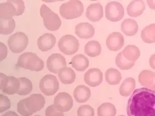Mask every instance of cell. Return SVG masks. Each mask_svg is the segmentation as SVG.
I'll return each mask as SVG.
<instances>
[{
    "mask_svg": "<svg viewBox=\"0 0 155 116\" xmlns=\"http://www.w3.org/2000/svg\"><path fill=\"white\" fill-rule=\"evenodd\" d=\"M0 33L4 35L11 34L15 28V22L13 18L9 20L1 19Z\"/></svg>",
    "mask_w": 155,
    "mask_h": 116,
    "instance_id": "1f68e13d",
    "label": "cell"
},
{
    "mask_svg": "<svg viewBox=\"0 0 155 116\" xmlns=\"http://www.w3.org/2000/svg\"><path fill=\"white\" fill-rule=\"evenodd\" d=\"M124 116V115H119V116Z\"/></svg>",
    "mask_w": 155,
    "mask_h": 116,
    "instance_id": "b9f144b4",
    "label": "cell"
},
{
    "mask_svg": "<svg viewBox=\"0 0 155 116\" xmlns=\"http://www.w3.org/2000/svg\"><path fill=\"white\" fill-rule=\"evenodd\" d=\"M121 30L126 35L129 36L134 35L138 31V24L133 19H125L122 23Z\"/></svg>",
    "mask_w": 155,
    "mask_h": 116,
    "instance_id": "603a6c76",
    "label": "cell"
},
{
    "mask_svg": "<svg viewBox=\"0 0 155 116\" xmlns=\"http://www.w3.org/2000/svg\"><path fill=\"white\" fill-rule=\"evenodd\" d=\"M108 48L112 51H117L120 49L124 44V38L119 32H114L108 36L106 41Z\"/></svg>",
    "mask_w": 155,
    "mask_h": 116,
    "instance_id": "5bb4252c",
    "label": "cell"
},
{
    "mask_svg": "<svg viewBox=\"0 0 155 116\" xmlns=\"http://www.w3.org/2000/svg\"><path fill=\"white\" fill-rule=\"evenodd\" d=\"M19 78L13 76H7L1 73V90L8 95L17 94L20 89Z\"/></svg>",
    "mask_w": 155,
    "mask_h": 116,
    "instance_id": "9c48e42d",
    "label": "cell"
},
{
    "mask_svg": "<svg viewBox=\"0 0 155 116\" xmlns=\"http://www.w3.org/2000/svg\"><path fill=\"white\" fill-rule=\"evenodd\" d=\"M58 74L60 81L64 84H71L75 80V73L71 68H63L60 71Z\"/></svg>",
    "mask_w": 155,
    "mask_h": 116,
    "instance_id": "cb8c5ba5",
    "label": "cell"
},
{
    "mask_svg": "<svg viewBox=\"0 0 155 116\" xmlns=\"http://www.w3.org/2000/svg\"><path fill=\"white\" fill-rule=\"evenodd\" d=\"M103 75L101 70L96 68L90 69L84 75V81L91 87L100 85L103 81Z\"/></svg>",
    "mask_w": 155,
    "mask_h": 116,
    "instance_id": "4fadbf2b",
    "label": "cell"
},
{
    "mask_svg": "<svg viewBox=\"0 0 155 116\" xmlns=\"http://www.w3.org/2000/svg\"><path fill=\"white\" fill-rule=\"evenodd\" d=\"M79 41L72 35L63 36L58 42V47L61 52L67 55H72L75 54L79 49Z\"/></svg>",
    "mask_w": 155,
    "mask_h": 116,
    "instance_id": "52a82bcc",
    "label": "cell"
},
{
    "mask_svg": "<svg viewBox=\"0 0 155 116\" xmlns=\"http://www.w3.org/2000/svg\"><path fill=\"white\" fill-rule=\"evenodd\" d=\"M78 116H94V110L88 104L80 106L77 111Z\"/></svg>",
    "mask_w": 155,
    "mask_h": 116,
    "instance_id": "836d02e7",
    "label": "cell"
},
{
    "mask_svg": "<svg viewBox=\"0 0 155 116\" xmlns=\"http://www.w3.org/2000/svg\"><path fill=\"white\" fill-rule=\"evenodd\" d=\"M75 33L81 39H90L94 35V28L90 23L82 22L76 26Z\"/></svg>",
    "mask_w": 155,
    "mask_h": 116,
    "instance_id": "2e32d148",
    "label": "cell"
},
{
    "mask_svg": "<svg viewBox=\"0 0 155 116\" xmlns=\"http://www.w3.org/2000/svg\"><path fill=\"white\" fill-rule=\"evenodd\" d=\"M17 65L20 68L31 71H39L43 69L44 62L35 53L26 52L19 56Z\"/></svg>",
    "mask_w": 155,
    "mask_h": 116,
    "instance_id": "3957f363",
    "label": "cell"
},
{
    "mask_svg": "<svg viewBox=\"0 0 155 116\" xmlns=\"http://www.w3.org/2000/svg\"><path fill=\"white\" fill-rule=\"evenodd\" d=\"M88 59L85 56L81 54L76 55L72 58L70 64L76 70L79 71H83L88 67Z\"/></svg>",
    "mask_w": 155,
    "mask_h": 116,
    "instance_id": "7402d4cb",
    "label": "cell"
},
{
    "mask_svg": "<svg viewBox=\"0 0 155 116\" xmlns=\"http://www.w3.org/2000/svg\"><path fill=\"white\" fill-rule=\"evenodd\" d=\"M40 15L43 18L44 26L48 30L54 31L60 28L61 25V21L59 15L45 4H42L41 6Z\"/></svg>",
    "mask_w": 155,
    "mask_h": 116,
    "instance_id": "5b68a950",
    "label": "cell"
},
{
    "mask_svg": "<svg viewBox=\"0 0 155 116\" xmlns=\"http://www.w3.org/2000/svg\"><path fill=\"white\" fill-rule=\"evenodd\" d=\"M14 16H16V9L13 4L7 1L6 2L0 4V18L4 20L12 19Z\"/></svg>",
    "mask_w": 155,
    "mask_h": 116,
    "instance_id": "d6986e66",
    "label": "cell"
},
{
    "mask_svg": "<svg viewBox=\"0 0 155 116\" xmlns=\"http://www.w3.org/2000/svg\"><path fill=\"white\" fill-rule=\"evenodd\" d=\"M45 115L46 116H64L63 113L58 111L54 104L47 107L45 111Z\"/></svg>",
    "mask_w": 155,
    "mask_h": 116,
    "instance_id": "8d00e7d4",
    "label": "cell"
},
{
    "mask_svg": "<svg viewBox=\"0 0 155 116\" xmlns=\"http://www.w3.org/2000/svg\"><path fill=\"white\" fill-rule=\"evenodd\" d=\"M54 105L61 112L69 111L74 105L71 96L67 92H60L54 99Z\"/></svg>",
    "mask_w": 155,
    "mask_h": 116,
    "instance_id": "8fae6325",
    "label": "cell"
},
{
    "mask_svg": "<svg viewBox=\"0 0 155 116\" xmlns=\"http://www.w3.org/2000/svg\"><path fill=\"white\" fill-rule=\"evenodd\" d=\"M141 38L146 43L155 42V24H150L143 29Z\"/></svg>",
    "mask_w": 155,
    "mask_h": 116,
    "instance_id": "f1b7e54d",
    "label": "cell"
},
{
    "mask_svg": "<svg viewBox=\"0 0 155 116\" xmlns=\"http://www.w3.org/2000/svg\"><path fill=\"white\" fill-rule=\"evenodd\" d=\"M1 44V61H2L6 58L8 55V48L5 46V44L2 43V42Z\"/></svg>",
    "mask_w": 155,
    "mask_h": 116,
    "instance_id": "74e56055",
    "label": "cell"
},
{
    "mask_svg": "<svg viewBox=\"0 0 155 116\" xmlns=\"http://www.w3.org/2000/svg\"><path fill=\"white\" fill-rule=\"evenodd\" d=\"M84 12V6L80 1H70L60 7L62 17L67 20H72L80 17Z\"/></svg>",
    "mask_w": 155,
    "mask_h": 116,
    "instance_id": "277c9868",
    "label": "cell"
},
{
    "mask_svg": "<svg viewBox=\"0 0 155 116\" xmlns=\"http://www.w3.org/2000/svg\"><path fill=\"white\" fill-rule=\"evenodd\" d=\"M0 100H1L0 112L1 113H2L7 110L9 109L11 107V103L9 98L3 94H1L0 95Z\"/></svg>",
    "mask_w": 155,
    "mask_h": 116,
    "instance_id": "e575fe53",
    "label": "cell"
},
{
    "mask_svg": "<svg viewBox=\"0 0 155 116\" xmlns=\"http://www.w3.org/2000/svg\"><path fill=\"white\" fill-rule=\"evenodd\" d=\"M39 116V115H35V116Z\"/></svg>",
    "mask_w": 155,
    "mask_h": 116,
    "instance_id": "7bdbcfd3",
    "label": "cell"
},
{
    "mask_svg": "<svg viewBox=\"0 0 155 116\" xmlns=\"http://www.w3.org/2000/svg\"><path fill=\"white\" fill-rule=\"evenodd\" d=\"M10 2L13 4L16 9V16L21 15L24 13L25 7L24 2L23 1L21 0H14L9 1Z\"/></svg>",
    "mask_w": 155,
    "mask_h": 116,
    "instance_id": "d590c367",
    "label": "cell"
},
{
    "mask_svg": "<svg viewBox=\"0 0 155 116\" xmlns=\"http://www.w3.org/2000/svg\"><path fill=\"white\" fill-rule=\"evenodd\" d=\"M1 116H19L16 112H14L13 111H7L6 113H4L3 115H2Z\"/></svg>",
    "mask_w": 155,
    "mask_h": 116,
    "instance_id": "ab89813d",
    "label": "cell"
},
{
    "mask_svg": "<svg viewBox=\"0 0 155 116\" xmlns=\"http://www.w3.org/2000/svg\"><path fill=\"white\" fill-rule=\"evenodd\" d=\"M98 116H115L116 109L114 105L110 103H104L97 108Z\"/></svg>",
    "mask_w": 155,
    "mask_h": 116,
    "instance_id": "f546056e",
    "label": "cell"
},
{
    "mask_svg": "<svg viewBox=\"0 0 155 116\" xmlns=\"http://www.w3.org/2000/svg\"><path fill=\"white\" fill-rule=\"evenodd\" d=\"M103 15V8L100 3L91 4L87 8L86 16L88 20L93 22L100 21Z\"/></svg>",
    "mask_w": 155,
    "mask_h": 116,
    "instance_id": "9a60e30c",
    "label": "cell"
},
{
    "mask_svg": "<svg viewBox=\"0 0 155 116\" xmlns=\"http://www.w3.org/2000/svg\"><path fill=\"white\" fill-rule=\"evenodd\" d=\"M126 110L128 116H155V91L145 88L135 90Z\"/></svg>",
    "mask_w": 155,
    "mask_h": 116,
    "instance_id": "6da1fadb",
    "label": "cell"
},
{
    "mask_svg": "<svg viewBox=\"0 0 155 116\" xmlns=\"http://www.w3.org/2000/svg\"><path fill=\"white\" fill-rule=\"evenodd\" d=\"M150 65L152 69L155 70V54L150 57Z\"/></svg>",
    "mask_w": 155,
    "mask_h": 116,
    "instance_id": "f35d334b",
    "label": "cell"
},
{
    "mask_svg": "<svg viewBox=\"0 0 155 116\" xmlns=\"http://www.w3.org/2000/svg\"><path fill=\"white\" fill-rule=\"evenodd\" d=\"M145 8V4L142 1H134L129 4L127 11L130 17H137L141 15Z\"/></svg>",
    "mask_w": 155,
    "mask_h": 116,
    "instance_id": "44dd1931",
    "label": "cell"
},
{
    "mask_svg": "<svg viewBox=\"0 0 155 116\" xmlns=\"http://www.w3.org/2000/svg\"><path fill=\"white\" fill-rule=\"evenodd\" d=\"M45 98L41 94H33L17 104V111L22 116H30L44 107Z\"/></svg>",
    "mask_w": 155,
    "mask_h": 116,
    "instance_id": "7a4b0ae2",
    "label": "cell"
},
{
    "mask_svg": "<svg viewBox=\"0 0 155 116\" xmlns=\"http://www.w3.org/2000/svg\"><path fill=\"white\" fill-rule=\"evenodd\" d=\"M101 46L97 41H91L87 43L84 47V53L91 57H95L101 54Z\"/></svg>",
    "mask_w": 155,
    "mask_h": 116,
    "instance_id": "4316f807",
    "label": "cell"
},
{
    "mask_svg": "<svg viewBox=\"0 0 155 116\" xmlns=\"http://www.w3.org/2000/svg\"><path fill=\"white\" fill-rule=\"evenodd\" d=\"M74 97L77 102H86L91 97L90 89L85 85H79L74 90Z\"/></svg>",
    "mask_w": 155,
    "mask_h": 116,
    "instance_id": "ffe728a7",
    "label": "cell"
},
{
    "mask_svg": "<svg viewBox=\"0 0 155 116\" xmlns=\"http://www.w3.org/2000/svg\"><path fill=\"white\" fill-rule=\"evenodd\" d=\"M47 68L54 74H59L61 69L67 67L66 59L60 54H53L49 57L47 61Z\"/></svg>",
    "mask_w": 155,
    "mask_h": 116,
    "instance_id": "7c38bea8",
    "label": "cell"
},
{
    "mask_svg": "<svg viewBox=\"0 0 155 116\" xmlns=\"http://www.w3.org/2000/svg\"><path fill=\"white\" fill-rule=\"evenodd\" d=\"M136 88L135 80L132 78H128L124 81L119 88V93L122 96L128 97Z\"/></svg>",
    "mask_w": 155,
    "mask_h": 116,
    "instance_id": "484cf974",
    "label": "cell"
},
{
    "mask_svg": "<svg viewBox=\"0 0 155 116\" xmlns=\"http://www.w3.org/2000/svg\"><path fill=\"white\" fill-rule=\"evenodd\" d=\"M105 16L109 21L117 22L123 18L124 8L121 3L117 2H111L105 6Z\"/></svg>",
    "mask_w": 155,
    "mask_h": 116,
    "instance_id": "30bf717a",
    "label": "cell"
},
{
    "mask_svg": "<svg viewBox=\"0 0 155 116\" xmlns=\"http://www.w3.org/2000/svg\"><path fill=\"white\" fill-rule=\"evenodd\" d=\"M105 80L110 85H116L120 82L121 74L116 69L110 68L107 70L105 73Z\"/></svg>",
    "mask_w": 155,
    "mask_h": 116,
    "instance_id": "83f0119b",
    "label": "cell"
},
{
    "mask_svg": "<svg viewBox=\"0 0 155 116\" xmlns=\"http://www.w3.org/2000/svg\"><path fill=\"white\" fill-rule=\"evenodd\" d=\"M28 43V36L22 32H16L10 36L8 44L12 53L19 54L27 48Z\"/></svg>",
    "mask_w": 155,
    "mask_h": 116,
    "instance_id": "8992f818",
    "label": "cell"
},
{
    "mask_svg": "<svg viewBox=\"0 0 155 116\" xmlns=\"http://www.w3.org/2000/svg\"><path fill=\"white\" fill-rule=\"evenodd\" d=\"M39 87L41 91L45 95L50 96L54 95L59 89V82L55 76L46 75L40 81Z\"/></svg>",
    "mask_w": 155,
    "mask_h": 116,
    "instance_id": "ba28073f",
    "label": "cell"
},
{
    "mask_svg": "<svg viewBox=\"0 0 155 116\" xmlns=\"http://www.w3.org/2000/svg\"><path fill=\"white\" fill-rule=\"evenodd\" d=\"M115 62L117 66L120 69L123 70L130 69L135 65V63L126 60L123 55L122 52L119 53L117 56Z\"/></svg>",
    "mask_w": 155,
    "mask_h": 116,
    "instance_id": "d6a6232c",
    "label": "cell"
},
{
    "mask_svg": "<svg viewBox=\"0 0 155 116\" xmlns=\"http://www.w3.org/2000/svg\"><path fill=\"white\" fill-rule=\"evenodd\" d=\"M122 54L126 60L135 63L140 57V51L135 45H128L123 50Z\"/></svg>",
    "mask_w": 155,
    "mask_h": 116,
    "instance_id": "d4e9b609",
    "label": "cell"
},
{
    "mask_svg": "<svg viewBox=\"0 0 155 116\" xmlns=\"http://www.w3.org/2000/svg\"><path fill=\"white\" fill-rule=\"evenodd\" d=\"M138 81L142 86L155 91V72L143 70L138 76Z\"/></svg>",
    "mask_w": 155,
    "mask_h": 116,
    "instance_id": "ac0fdd59",
    "label": "cell"
},
{
    "mask_svg": "<svg viewBox=\"0 0 155 116\" xmlns=\"http://www.w3.org/2000/svg\"><path fill=\"white\" fill-rule=\"evenodd\" d=\"M18 78L20 81V86L17 94L19 95L25 96L30 93L33 89L32 82L27 78L21 77Z\"/></svg>",
    "mask_w": 155,
    "mask_h": 116,
    "instance_id": "4dcf8cb0",
    "label": "cell"
},
{
    "mask_svg": "<svg viewBox=\"0 0 155 116\" xmlns=\"http://www.w3.org/2000/svg\"><path fill=\"white\" fill-rule=\"evenodd\" d=\"M56 41V39L53 34L45 33L38 39L37 45L42 52H46L54 46Z\"/></svg>",
    "mask_w": 155,
    "mask_h": 116,
    "instance_id": "e0dca14e",
    "label": "cell"
},
{
    "mask_svg": "<svg viewBox=\"0 0 155 116\" xmlns=\"http://www.w3.org/2000/svg\"><path fill=\"white\" fill-rule=\"evenodd\" d=\"M147 3L151 9H155V1H148Z\"/></svg>",
    "mask_w": 155,
    "mask_h": 116,
    "instance_id": "60d3db41",
    "label": "cell"
}]
</instances>
